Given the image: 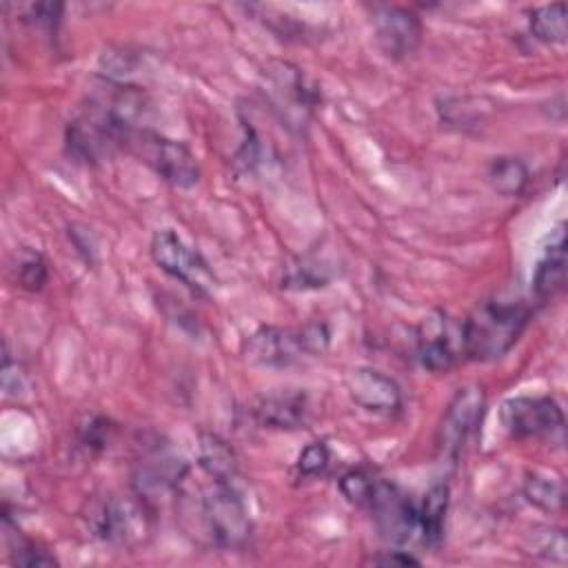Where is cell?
<instances>
[{
  "label": "cell",
  "instance_id": "obj_17",
  "mask_svg": "<svg viewBox=\"0 0 568 568\" xmlns=\"http://www.w3.org/2000/svg\"><path fill=\"white\" fill-rule=\"evenodd\" d=\"M200 466L213 481H235L237 459L233 448L217 435H202L197 450Z\"/></svg>",
  "mask_w": 568,
  "mask_h": 568
},
{
  "label": "cell",
  "instance_id": "obj_14",
  "mask_svg": "<svg viewBox=\"0 0 568 568\" xmlns=\"http://www.w3.org/2000/svg\"><path fill=\"white\" fill-rule=\"evenodd\" d=\"M184 475L186 464L180 457L155 450L138 464L133 473V488L140 499H155L160 495L178 490L184 481Z\"/></svg>",
  "mask_w": 568,
  "mask_h": 568
},
{
  "label": "cell",
  "instance_id": "obj_5",
  "mask_svg": "<svg viewBox=\"0 0 568 568\" xmlns=\"http://www.w3.org/2000/svg\"><path fill=\"white\" fill-rule=\"evenodd\" d=\"M151 257L164 273L180 280L197 295H209L215 288V275L209 262L171 229H162L153 235Z\"/></svg>",
  "mask_w": 568,
  "mask_h": 568
},
{
  "label": "cell",
  "instance_id": "obj_1",
  "mask_svg": "<svg viewBox=\"0 0 568 568\" xmlns=\"http://www.w3.org/2000/svg\"><path fill=\"white\" fill-rule=\"evenodd\" d=\"M530 311L515 302H484L462 322L464 355L477 362H490L506 355L521 331Z\"/></svg>",
  "mask_w": 568,
  "mask_h": 568
},
{
  "label": "cell",
  "instance_id": "obj_6",
  "mask_svg": "<svg viewBox=\"0 0 568 568\" xmlns=\"http://www.w3.org/2000/svg\"><path fill=\"white\" fill-rule=\"evenodd\" d=\"M486 410V393L481 386H464L450 399L437 428V450L444 459L455 462L481 424Z\"/></svg>",
  "mask_w": 568,
  "mask_h": 568
},
{
  "label": "cell",
  "instance_id": "obj_16",
  "mask_svg": "<svg viewBox=\"0 0 568 568\" xmlns=\"http://www.w3.org/2000/svg\"><path fill=\"white\" fill-rule=\"evenodd\" d=\"M566 282V235L564 226H559L552 235L548 246L544 248V255L535 268L532 288L539 300L555 297Z\"/></svg>",
  "mask_w": 568,
  "mask_h": 568
},
{
  "label": "cell",
  "instance_id": "obj_26",
  "mask_svg": "<svg viewBox=\"0 0 568 568\" xmlns=\"http://www.w3.org/2000/svg\"><path fill=\"white\" fill-rule=\"evenodd\" d=\"M371 564H382V566H408V564H419L413 555L408 552H402V550H395V552H388V555H375L368 559Z\"/></svg>",
  "mask_w": 568,
  "mask_h": 568
},
{
  "label": "cell",
  "instance_id": "obj_21",
  "mask_svg": "<svg viewBox=\"0 0 568 568\" xmlns=\"http://www.w3.org/2000/svg\"><path fill=\"white\" fill-rule=\"evenodd\" d=\"M524 495L530 504L544 510H557L564 504V484L557 477L544 473H528L524 481Z\"/></svg>",
  "mask_w": 568,
  "mask_h": 568
},
{
  "label": "cell",
  "instance_id": "obj_18",
  "mask_svg": "<svg viewBox=\"0 0 568 568\" xmlns=\"http://www.w3.org/2000/svg\"><path fill=\"white\" fill-rule=\"evenodd\" d=\"M448 508V486L435 484L424 495V501L417 508V524H419V539L428 546H435L444 532V517Z\"/></svg>",
  "mask_w": 568,
  "mask_h": 568
},
{
  "label": "cell",
  "instance_id": "obj_11",
  "mask_svg": "<svg viewBox=\"0 0 568 568\" xmlns=\"http://www.w3.org/2000/svg\"><path fill=\"white\" fill-rule=\"evenodd\" d=\"M417 357L428 371H448L457 357L459 351L464 353L462 342V324L457 326L446 313L435 311L417 328Z\"/></svg>",
  "mask_w": 568,
  "mask_h": 568
},
{
  "label": "cell",
  "instance_id": "obj_3",
  "mask_svg": "<svg viewBox=\"0 0 568 568\" xmlns=\"http://www.w3.org/2000/svg\"><path fill=\"white\" fill-rule=\"evenodd\" d=\"M213 481V479H211ZM200 515L209 539L220 548H242L251 537V517L235 481H213L202 493Z\"/></svg>",
  "mask_w": 568,
  "mask_h": 568
},
{
  "label": "cell",
  "instance_id": "obj_19",
  "mask_svg": "<svg viewBox=\"0 0 568 568\" xmlns=\"http://www.w3.org/2000/svg\"><path fill=\"white\" fill-rule=\"evenodd\" d=\"M528 180H530V173L519 158L501 155V158H495L488 166L490 186L506 197L521 195L524 189L528 186Z\"/></svg>",
  "mask_w": 568,
  "mask_h": 568
},
{
  "label": "cell",
  "instance_id": "obj_20",
  "mask_svg": "<svg viewBox=\"0 0 568 568\" xmlns=\"http://www.w3.org/2000/svg\"><path fill=\"white\" fill-rule=\"evenodd\" d=\"M530 31L537 40L548 44H561L568 38V22H566V4H544L532 9L530 13Z\"/></svg>",
  "mask_w": 568,
  "mask_h": 568
},
{
  "label": "cell",
  "instance_id": "obj_10",
  "mask_svg": "<svg viewBox=\"0 0 568 568\" xmlns=\"http://www.w3.org/2000/svg\"><path fill=\"white\" fill-rule=\"evenodd\" d=\"M93 532L115 546H131L149 530V517L144 499H120L106 497L91 508L89 515Z\"/></svg>",
  "mask_w": 568,
  "mask_h": 568
},
{
  "label": "cell",
  "instance_id": "obj_15",
  "mask_svg": "<svg viewBox=\"0 0 568 568\" xmlns=\"http://www.w3.org/2000/svg\"><path fill=\"white\" fill-rule=\"evenodd\" d=\"M253 417L260 426L297 428L308 417V397L295 388L262 395L253 404Z\"/></svg>",
  "mask_w": 568,
  "mask_h": 568
},
{
  "label": "cell",
  "instance_id": "obj_13",
  "mask_svg": "<svg viewBox=\"0 0 568 568\" xmlns=\"http://www.w3.org/2000/svg\"><path fill=\"white\" fill-rule=\"evenodd\" d=\"M377 42L382 51L390 58L410 55L422 40V22L419 18L402 7H382L373 18Z\"/></svg>",
  "mask_w": 568,
  "mask_h": 568
},
{
  "label": "cell",
  "instance_id": "obj_7",
  "mask_svg": "<svg viewBox=\"0 0 568 568\" xmlns=\"http://www.w3.org/2000/svg\"><path fill=\"white\" fill-rule=\"evenodd\" d=\"M266 93L282 118L293 124H306L313 106L317 104V91L308 84L304 73L291 62H268L264 67Z\"/></svg>",
  "mask_w": 568,
  "mask_h": 568
},
{
  "label": "cell",
  "instance_id": "obj_22",
  "mask_svg": "<svg viewBox=\"0 0 568 568\" xmlns=\"http://www.w3.org/2000/svg\"><path fill=\"white\" fill-rule=\"evenodd\" d=\"M528 552H532L539 559L564 564L568 559V544L561 528H539L530 532Z\"/></svg>",
  "mask_w": 568,
  "mask_h": 568
},
{
  "label": "cell",
  "instance_id": "obj_12",
  "mask_svg": "<svg viewBox=\"0 0 568 568\" xmlns=\"http://www.w3.org/2000/svg\"><path fill=\"white\" fill-rule=\"evenodd\" d=\"M346 388L351 399L364 410L377 415H393L402 408V390L399 386L375 368H353L346 375Z\"/></svg>",
  "mask_w": 568,
  "mask_h": 568
},
{
  "label": "cell",
  "instance_id": "obj_4",
  "mask_svg": "<svg viewBox=\"0 0 568 568\" xmlns=\"http://www.w3.org/2000/svg\"><path fill=\"white\" fill-rule=\"evenodd\" d=\"M124 146L140 160H144L164 182L178 189H191L200 180V166L195 155L178 140L135 126L126 133Z\"/></svg>",
  "mask_w": 568,
  "mask_h": 568
},
{
  "label": "cell",
  "instance_id": "obj_23",
  "mask_svg": "<svg viewBox=\"0 0 568 568\" xmlns=\"http://www.w3.org/2000/svg\"><path fill=\"white\" fill-rule=\"evenodd\" d=\"M373 486H375V477L362 468L357 470H351L346 473L342 479H339V490L344 493V497L355 504V506H366L368 504V497L373 493Z\"/></svg>",
  "mask_w": 568,
  "mask_h": 568
},
{
  "label": "cell",
  "instance_id": "obj_2",
  "mask_svg": "<svg viewBox=\"0 0 568 568\" xmlns=\"http://www.w3.org/2000/svg\"><path fill=\"white\" fill-rule=\"evenodd\" d=\"M328 331L324 324H306L300 331L262 326L244 342V357L253 366L284 368L295 364L304 353H317L326 346Z\"/></svg>",
  "mask_w": 568,
  "mask_h": 568
},
{
  "label": "cell",
  "instance_id": "obj_24",
  "mask_svg": "<svg viewBox=\"0 0 568 568\" xmlns=\"http://www.w3.org/2000/svg\"><path fill=\"white\" fill-rule=\"evenodd\" d=\"M18 282L27 291H40L47 282V264L38 253H24L18 262Z\"/></svg>",
  "mask_w": 568,
  "mask_h": 568
},
{
  "label": "cell",
  "instance_id": "obj_25",
  "mask_svg": "<svg viewBox=\"0 0 568 568\" xmlns=\"http://www.w3.org/2000/svg\"><path fill=\"white\" fill-rule=\"evenodd\" d=\"M331 453L324 442H311L297 457V473L302 477H315L322 475L328 466Z\"/></svg>",
  "mask_w": 568,
  "mask_h": 568
},
{
  "label": "cell",
  "instance_id": "obj_9",
  "mask_svg": "<svg viewBox=\"0 0 568 568\" xmlns=\"http://www.w3.org/2000/svg\"><path fill=\"white\" fill-rule=\"evenodd\" d=\"M366 508L373 513V519L384 539L393 544H408L419 539L417 506L395 484L375 479Z\"/></svg>",
  "mask_w": 568,
  "mask_h": 568
},
{
  "label": "cell",
  "instance_id": "obj_8",
  "mask_svg": "<svg viewBox=\"0 0 568 568\" xmlns=\"http://www.w3.org/2000/svg\"><path fill=\"white\" fill-rule=\"evenodd\" d=\"M501 426L510 437H546L564 428L561 406L550 395L510 397L499 408Z\"/></svg>",
  "mask_w": 568,
  "mask_h": 568
}]
</instances>
